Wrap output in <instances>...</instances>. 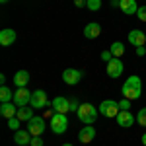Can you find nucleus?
<instances>
[{
	"instance_id": "nucleus-1",
	"label": "nucleus",
	"mask_w": 146,
	"mask_h": 146,
	"mask_svg": "<svg viewBox=\"0 0 146 146\" xmlns=\"http://www.w3.org/2000/svg\"><path fill=\"white\" fill-rule=\"evenodd\" d=\"M121 94H123V98H127V100L136 101L142 96V80L138 78L136 74L129 76V78L125 80L123 88H121Z\"/></svg>"
},
{
	"instance_id": "nucleus-2",
	"label": "nucleus",
	"mask_w": 146,
	"mask_h": 146,
	"mask_svg": "<svg viewBox=\"0 0 146 146\" xmlns=\"http://www.w3.org/2000/svg\"><path fill=\"white\" fill-rule=\"evenodd\" d=\"M98 113H100V109H96L92 103H80L76 115H78V119L84 125H94L96 119H98Z\"/></svg>"
},
{
	"instance_id": "nucleus-3",
	"label": "nucleus",
	"mask_w": 146,
	"mask_h": 146,
	"mask_svg": "<svg viewBox=\"0 0 146 146\" xmlns=\"http://www.w3.org/2000/svg\"><path fill=\"white\" fill-rule=\"evenodd\" d=\"M49 127H51V131L55 133V135H62V133H66L68 129V119L64 113H55L51 119H49Z\"/></svg>"
},
{
	"instance_id": "nucleus-4",
	"label": "nucleus",
	"mask_w": 146,
	"mask_h": 146,
	"mask_svg": "<svg viewBox=\"0 0 146 146\" xmlns=\"http://www.w3.org/2000/svg\"><path fill=\"white\" fill-rule=\"evenodd\" d=\"M119 111H121L119 101H115V100H103L100 103V113L103 117H107V119H117Z\"/></svg>"
},
{
	"instance_id": "nucleus-5",
	"label": "nucleus",
	"mask_w": 146,
	"mask_h": 146,
	"mask_svg": "<svg viewBox=\"0 0 146 146\" xmlns=\"http://www.w3.org/2000/svg\"><path fill=\"white\" fill-rule=\"evenodd\" d=\"M45 129H47V125H45V119L43 117H37L35 115L31 121H27V131L31 133V136H43Z\"/></svg>"
},
{
	"instance_id": "nucleus-6",
	"label": "nucleus",
	"mask_w": 146,
	"mask_h": 146,
	"mask_svg": "<svg viewBox=\"0 0 146 146\" xmlns=\"http://www.w3.org/2000/svg\"><path fill=\"white\" fill-rule=\"evenodd\" d=\"M29 105H31L33 109H45V107H49L51 103H49V100H47L45 90H35L33 94H31V101H29Z\"/></svg>"
},
{
	"instance_id": "nucleus-7",
	"label": "nucleus",
	"mask_w": 146,
	"mask_h": 146,
	"mask_svg": "<svg viewBox=\"0 0 146 146\" xmlns=\"http://www.w3.org/2000/svg\"><path fill=\"white\" fill-rule=\"evenodd\" d=\"M31 94H33V92L27 90V86H25V88H18V90H14V103H16L18 107L29 105V101H31Z\"/></svg>"
},
{
	"instance_id": "nucleus-8",
	"label": "nucleus",
	"mask_w": 146,
	"mask_h": 146,
	"mask_svg": "<svg viewBox=\"0 0 146 146\" xmlns=\"http://www.w3.org/2000/svg\"><path fill=\"white\" fill-rule=\"evenodd\" d=\"M84 76V72L78 70V68H66L64 72H62V82L68 84V86H76L80 80Z\"/></svg>"
},
{
	"instance_id": "nucleus-9",
	"label": "nucleus",
	"mask_w": 146,
	"mask_h": 146,
	"mask_svg": "<svg viewBox=\"0 0 146 146\" xmlns=\"http://www.w3.org/2000/svg\"><path fill=\"white\" fill-rule=\"evenodd\" d=\"M123 70H125V64L121 58H111L107 62V76L109 78H119L123 74Z\"/></svg>"
},
{
	"instance_id": "nucleus-10",
	"label": "nucleus",
	"mask_w": 146,
	"mask_h": 146,
	"mask_svg": "<svg viewBox=\"0 0 146 146\" xmlns=\"http://www.w3.org/2000/svg\"><path fill=\"white\" fill-rule=\"evenodd\" d=\"M51 107H53L56 113H64V115H66V113L70 111V100L58 96V98H55V100L51 101Z\"/></svg>"
},
{
	"instance_id": "nucleus-11",
	"label": "nucleus",
	"mask_w": 146,
	"mask_h": 146,
	"mask_svg": "<svg viewBox=\"0 0 146 146\" xmlns=\"http://www.w3.org/2000/svg\"><path fill=\"white\" fill-rule=\"evenodd\" d=\"M135 121H136V119H135V115H133L131 111H123V109H121L119 115H117V125H119V127H123V129L133 127Z\"/></svg>"
},
{
	"instance_id": "nucleus-12",
	"label": "nucleus",
	"mask_w": 146,
	"mask_h": 146,
	"mask_svg": "<svg viewBox=\"0 0 146 146\" xmlns=\"http://www.w3.org/2000/svg\"><path fill=\"white\" fill-rule=\"evenodd\" d=\"M16 31L12 29V27H4L2 31H0V45L2 47H10L12 43H16Z\"/></svg>"
},
{
	"instance_id": "nucleus-13",
	"label": "nucleus",
	"mask_w": 146,
	"mask_h": 146,
	"mask_svg": "<svg viewBox=\"0 0 146 146\" xmlns=\"http://www.w3.org/2000/svg\"><path fill=\"white\" fill-rule=\"evenodd\" d=\"M94 138H96V129H94V125H86L78 133V140L82 144H90Z\"/></svg>"
},
{
	"instance_id": "nucleus-14",
	"label": "nucleus",
	"mask_w": 146,
	"mask_h": 146,
	"mask_svg": "<svg viewBox=\"0 0 146 146\" xmlns=\"http://www.w3.org/2000/svg\"><path fill=\"white\" fill-rule=\"evenodd\" d=\"M129 43H133L136 47H144L146 45V33L144 31H140V29H133V31H129Z\"/></svg>"
},
{
	"instance_id": "nucleus-15",
	"label": "nucleus",
	"mask_w": 146,
	"mask_h": 146,
	"mask_svg": "<svg viewBox=\"0 0 146 146\" xmlns=\"http://www.w3.org/2000/svg\"><path fill=\"white\" fill-rule=\"evenodd\" d=\"M0 115L4 119H12L18 115V105L14 101H8V103H0Z\"/></svg>"
},
{
	"instance_id": "nucleus-16",
	"label": "nucleus",
	"mask_w": 146,
	"mask_h": 146,
	"mask_svg": "<svg viewBox=\"0 0 146 146\" xmlns=\"http://www.w3.org/2000/svg\"><path fill=\"white\" fill-rule=\"evenodd\" d=\"M101 35V25L98 22H90L84 27V37L86 39H98Z\"/></svg>"
},
{
	"instance_id": "nucleus-17",
	"label": "nucleus",
	"mask_w": 146,
	"mask_h": 146,
	"mask_svg": "<svg viewBox=\"0 0 146 146\" xmlns=\"http://www.w3.org/2000/svg\"><path fill=\"white\" fill-rule=\"evenodd\" d=\"M31 138H33V136H31V133H29L27 129H25V131L20 129V131L14 133V142H16L18 146H27L29 142H31Z\"/></svg>"
},
{
	"instance_id": "nucleus-18",
	"label": "nucleus",
	"mask_w": 146,
	"mask_h": 146,
	"mask_svg": "<svg viewBox=\"0 0 146 146\" xmlns=\"http://www.w3.org/2000/svg\"><path fill=\"white\" fill-rule=\"evenodd\" d=\"M119 8L123 14L127 16H133L138 12V4H136V0H119Z\"/></svg>"
},
{
	"instance_id": "nucleus-19",
	"label": "nucleus",
	"mask_w": 146,
	"mask_h": 146,
	"mask_svg": "<svg viewBox=\"0 0 146 146\" xmlns=\"http://www.w3.org/2000/svg\"><path fill=\"white\" fill-rule=\"evenodd\" d=\"M12 82H14L16 88H25L27 82H29V72H27V70H18V72L14 74Z\"/></svg>"
},
{
	"instance_id": "nucleus-20",
	"label": "nucleus",
	"mask_w": 146,
	"mask_h": 146,
	"mask_svg": "<svg viewBox=\"0 0 146 146\" xmlns=\"http://www.w3.org/2000/svg\"><path fill=\"white\" fill-rule=\"evenodd\" d=\"M20 121H31L35 115H33V107L31 105H23V107H18V115H16Z\"/></svg>"
},
{
	"instance_id": "nucleus-21",
	"label": "nucleus",
	"mask_w": 146,
	"mask_h": 146,
	"mask_svg": "<svg viewBox=\"0 0 146 146\" xmlns=\"http://www.w3.org/2000/svg\"><path fill=\"white\" fill-rule=\"evenodd\" d=\"M8 101H14V92L8 86H2L0 88V103H8Z\"/></svg>"
},
{
	"instance_id": "nucleus-22",
	"label": "nucleus",
	"mask_w": 146,
	"mask_h": 146,
	"mask_svg": "<svg viewBox=\"0 0 146 146\" xmlns=\"http://www.w3.org/2000/svg\"><path fill=\"white\" fill-rule=\"evenodd\" d=\"M113 53V56L115 58H121L123 56V53H125V45L121 43V41H115V43H111V49H109Z\"/></svg>"
},
{
	"instance_id": "nucleus-23",
	"label": "nucleus",
	"mask_w": 146,
	"mask_h": 146,
	"mask_svg": "<svg viewBox=\"0 0 146 146\" xmlns=\"http://www.w3.org/2000/svg\"><path fill=\"white\" fill-rule=\"evenodd\" d=\"M20 125H22V121H20L18 117L8 119V129H10V131H14V133H16V131H20Z\"/></svg>"
},
{
	"instance_id": "nucleus-24",
	"label": "nucleus",
	"mask_w": 146,
	"mask_h": 146,
	"mask_svg": "<svg viewBox=\"0 0 146 146\" xmlns=\"http://www.w3.org/2000/svg\"><path fill=\"white\" fill-rule=\"evenodd\" d=\"M88 8H90V12H98L101 8V0H88V4H86Z\"/></svg>"
},
{
	"instance_id": "nucleus-25",
	"label": "nucleus",
	"mask_w": 146,
	"mask_h": 146,
	"mask_svg": "<svg viewBox=\"0 0 146 146\" xmlns=\"http://www.w3.org/2000/svg\"><path fill=\"white\" fill-rule=\"evenodd\" d=\"M136 121H138V125L146 127V107H142V109L138 111V115H136Z\"/></svg>"
},
{
	"instance_id": "nucleus-26",
	"label": "nucleus",
	"mask_w": 146,
	"mask_h": 146,
	"mask_svg": "<svg viewBox=\"0 0 146 146\" xmlns=\"http://www.w3.org/2000/svg\"><path fill=\"white\" fill-rule=\"evenodd\" d=\"M136 18L140 20V22L146 23V6H138V12H136Z\"/></svg>"
},
{
	"instance_id": "nucleus-27",
	"label": "nucleus",
	"mask_w": 146,
	"mask_h": 146,
	"mask_svg": "<svg viewBox=\"0 0 146 146\" xmlns=\"http://www.w3.org/2000/svg\"><path fill=\"white\" fill-rule=\"evenodd\" d=\"M119 107H121L123 111H131V100H127V98H123V100L119 101Z\"/></svg>"
},
{
	"instance_id": "nucleus-28",
	"label": "nucleus",
	"mask_w": 146,
	"mask_h": 146,
	"mask_svg": "<svg viewBox=\"0 0 146 146\" xmlns=\"http://www.w3.org/2000/svg\"><path fill=\"white\" fill-rule=\"evenodd\" d=\"M111 58H115V56H113V53H111V51H109V49L101 53V60H103V62H109Z\"/></svg>"
},
{
	"instance_id": "nucleus-29",
	"label": "nucleus",
	"mask_w": 146,
	"mask_h": 146,
	"mask_svg": "<svg viewBox=\"0 0 146 146\" xmlns=\"http://www.w3.org/2000/svg\"><path fill=\"white\" fill-rule=\"evenodd\" d=\"M29 146H43V136H33Z\"/></svg>"
},
{
	"instance_id": "nucleus-30",
	"label": "nucleus",
	"mask_w": 146,
	"mask_h": 146,
	"mask_svg": "<svg viewBox=\"0 0 146 146\" xmlns=\"http://www.w3.org/2000/svg\"><path fill=\"white\" fill-rule=\"evenodd\" d=\"M78 107H80V101L74 98V100H70V111L74 113V111H78Z\"/></svg>"
},
{
	"instance_id": "nucleus-31",
	"label": "nucleus",
	"mask_w": 146,
	"mask_h": 146,
	"mask_svg": "<svg viewBox=\"0 0 146 146\" xmlns=\"http://www.w3.org/2000/svg\"><path fill=\"white\" fill-rule=\"evenodd\" d=\"M86 4H88V0H74V6L76 8H84Z\"/></svg>"
},
{
	"instance_id": "nucleus-32",
	"label": "nucleus",
	"mask_w": 146,
	"mask_h": 146,
	"mask_svg": "<svg viewBox=\"0 0 146 146\" xmlns=\"http://www.w3.org/2000/svg\"><path fill=\"white\" fill-rule=\"evenodd\" d=\"M136 55H138V56H144L146 55V47H136Z\"/></svg>"
},
{
	"instance_id": "nucleus-33",
	"label": "nucleus",
	"mask_w": 146,
	"mask_h": 146,
	"mask_svg": "<svg viewBox=\"0 0 146 146\" xmlns=\"http://www.w3.org/2000/svg\"><path fill=\"white\" fill-rule=\"evenodd\" d=\"M140 140H142V144L146 146V133H144V135H142V136H140Z\"/></svg>"
},
{
	"instance_id": "nucleus-34",
	"label": "nucleus",
	"mask_w": 146,
	"mask_h": 146,
	"mask_svg": "<svg viewBox=\"0 0 146 146\" xmlns=\"http://www.w3.org/2000/svg\"><path fill=\"white\" fill-rule=\"evenodd\" d=\"M62 146H72V144H70V142H64V144H62Z\"/></svg>"
},
{
	"instance_id": "nucleus-35",
	"label": "nucleus",
	"mask_w": 146,
	"mask_h": 146,
	"mask_svg": "<svg viewBox=\"0 0 146 146\" xmlns=\"http://www.w3.org/2000/svg\"><path fill=\"white\" fill-rule=\"evenodd\" d=\"M0 2H2V4H6V2H10V0H0Z\"/></svg>"
},
{
	"instance_id": "nucleus-36",
	"label": "nucleus",
	"mask_w": 146,
	"mask_h": 146,
	"mask_svg": "<svg viewBox=\"0 0 146 146\" xmlns=\"http://www.w3.org/2000/svg\"><path fill=\"white\" fill-rule=\"evenodd\" d=\"M113 2H119V0H113Z\"/></svg>"
},
{
	"instance_id": "nucleus-37",
	"label": "nucleus",
	"mask_w": 146,
	"mask_h": 146,
	"mask_svg": "<svg viewBox=\"0 0 146 146\" xmlns=\"http://www.w3.org/2000/svg\"><path fill=\"white\" fill-rule=\"evenodd\" d=\"M144 47H146V45H144Z\"/></svg>"
}]
</instances>
